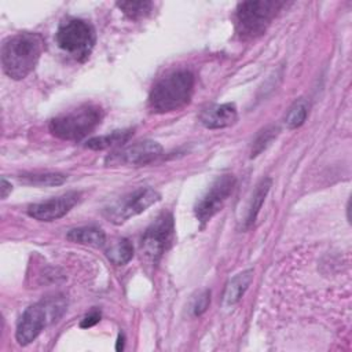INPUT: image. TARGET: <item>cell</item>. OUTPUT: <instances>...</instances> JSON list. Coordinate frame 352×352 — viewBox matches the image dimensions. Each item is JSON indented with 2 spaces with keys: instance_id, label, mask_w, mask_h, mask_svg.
<instances>
[{
  "instance_id": "23",
  "label": "cell",
  "mask_w": 352,
  "mask_h": 352,
  "mask_svg": "<svg viewBox=\"0 0 352 352\" xmlns=\"http://www.w3.org/2000/svg\"><path fill=\"white\" fill-rule=\"evenodd\" d=\"M100 318H102V315H100V312H99V311H91L88 315H85V316H84V319L81 320L80 326H81V327H84V329L92 327V326H95L96 323H99Z\"/></svg>"
},
{
  "instance_id": "17",
  "label": "cell",
  "mask_w": 352,
  "mask_h": 352,
  "mask_svg": "<svg viewBox=\"0 0 352 352\" xmlns=\"http://www.w3.org/2000/svg\"><path fill=\"white\" fill-rule=\"evenodd\" d=\"M106 256L110 263L124 265L133 257V246L128 239H120L106 250Z\"/></svg>"
},
{
  "instance_id": "24",
  "label": "cell",
  "mask_w": 352,
  "mask_h": 352,
  "mask_svg": "<svg viewBox=\"0 0 352 352\" xmlns=\"http://www.w3.org/2000/svg\"><path fill=\"white\" fill-rule=\"evenodd\" d=\"M0 190H1V198H7L8 194L12 191V186L10 182H7L4 177L1 179V186H0Z\"/></svg>"
},
{
  "instance_id": "9",
  "label": "cell",
  "mask_w": 352,
  "mask_h": 352,
  "mask_svg": "<svg viewBox=\"0 0 352 352\" xmlns=\"http://www.w3.org/2000/svg\"><path fill=\"white\" fill-rule=\"evenodd\" d=\"M235 187V177L230 173L219 176L208 188V191L198 199L194 206L195 217L199 223H208L216 213L221 210L228 197Z\"/></svg>"
},
{
  "instance_id": "10",
  "label": "cell",
  "mask_w": 352,
  "mask_h": 352,
  "mask_svg": "<svg viewBox=\"0 0 352 352\" xmlns=\"http://www.w3.org/2000/svg\"><path fill=\"white\" fill-rule=\"evenodd\" d=\"M162 154V146L150 139L139 140L124 146L110 155L106 157L104 162L109 166H118V165H128V166H142L147 165Z\"/></svg>"
},
{
  "instance_id": "18",
  "label": "cell",
  "mask_w": 352,
  "mask_h": 352,
  "mask_svg": "<svg viewBox=\"0 0 352 352\" xmlns=\"http://www.w3.org/2000/svg\"><path fill=\"white\" fill-rule=\"evenodd\" d=\"M308 111H309V103L304 98L297 99L286 113V117H285L286 126L289 129H296L301 126L307 120Z\"/></svg>"
},
{
  "instance_id": "13",
  "label": "cell",
  "mask_w": 352,
  "mask_h": 352,
  "mask_svg": "<svg viewBox=\"0 0 352 352\" xmlns=\"http://www.w3.org/2000/svg\"><path fill=\"white\" fill-rule=\"evenodd\" d=\"M252 280H253V270H245L236 274L226 286L224 304L227 307L236 304L242 298L248 287L250 286Z\"/></svg>"
},
{
  "instance_id": "25",
  "label": "cell",
  "mask_w": 352,
  "mask_h": 352,
  "mask_svg": "<svg viewBox=\"0 0 352 352\" xmlns=\"http://www.w3.org/2000/svg\"><path fill=\"white\" fill-rule=\"evenodd\" d=\"M124 334H118V338H117V345H116V349L117 351H122L124 349Z\"/></svg>"
},
{
  "instance_id": "15",
  "label": "cell",
  "mask_w": 352,
  "mask_h": 352,
  "mask_svg": "<svg viewBox=\"0 0 352 352\" xmlns=\"http://www.w3.org/2000/svg\"><path fill=\"white\" fill-rule=\"evenodd\" d=\"M132 135H133V129H131V128L117 129L107 135L88 139L85 143V147L92 148V150H104V148L114 147V146H122L131 139Z\"/></svg>"
},
{
  "instance_id": "2",
  "label": "cell",
  "mask_w": 352,
  "mask_h": 352,
  "mask_svg": "<svg viewBox=\"0 0 352 352\" xmlns=\"http://www.w3.org/2000/svg\"><path fill=\"white\" fill-rule=\"evenodd\" d=\"M194 82V74L186 69L164 76L150 91V110L157 114H164L184 107L192 96Z\"/></svg>"
},
{
  "instance_id": "11",
  "label": "cell",
  "mask_w": 352,
  "mask_h": 352,
  "mask_svg": "<svg viewBox=\"0 0 352 352\" xmlns=\"http://www.w3.org/2000/svg\"><path fill=\"white\" fill-rule=\"evenodd\" d=\"M80 201V192L69 191L44 202L33 204L28 208V214L38 221H54L69 213Z\"/></svg>"
},
{
  "instance_id": "12",
  "label": "cell",
  "mask_w": 352,
  "mask_h": 352,
  "mask_svg": "<svg viewBox=\"0 0 352 352\" xmlns=\"http://www.w3.org/2000/svg\"><path fill=\"white\" fill-rule=\"evenodd\" d=\"M238 120V111L234 103L212 104L202 110L199 114V121L205 128L220 129L235 124Z\"/></svg>"
},
{
  "instance_id": "14",
  "label": "cell",
  "mask_w": 352,
  "mask_h": 352,
  "mask_svg": "<svg viewBox=\"0 0 352 352\" xmlns=\"http://www.w3.org/2000/svg\"><path fill=\"white\" fill-rule=\"evenodd\" d=\"M66 238L70 242L80 243V245H88V246H94V248H100L106 242L104 232L100 228L94 227V226L73 228L66 234Z\"/></svg>"
},
{
  "instance_id": "3",
  "label": "cell",
  "mask_w": 352,
  "mask_h": 352,
  "mask_svg": "<svg viewBox=\"0 0 352 352\" xmlns=\"http://www.w3.org/2000/svg\"><path fill=\"white\" fill-rule=\"evenodd\" d=\"M67 309V298L62 294L51 296L28 307L18 320L15 338L18 344L28 345L50 324L59 320Z\"/></svg>"
},
{
  "instance_id": "22",
  "label": "cell",
  "mask_w": 352,
  "mask_h": 352,
  "mask_svg": "<svg viewBox=\"0 0 352 352\" xmlns=\"http://www.w3.org/2000/svg\"><path fill=\"white\" fill-rule=\"evenodd\" d=\"M209 304H210V292L209 290H204L202 293L198 294V297L194 298V301L191 304V314L194 316L202 315L208 309Z\"/></svg>"
},
{
  "instance_id": "16",
  "label": "cell",
  "mask_w": 352,
  "mask_h": 352,
  "mask_svg": "<svg viewBox=\"0 0 352 352\" xmlns=\"http://www.w3.org/2000/svg\"><path fill=\"white\" fill-rule=\"evenodd\" d=\"M271 184H272V180L270 177H264L257 184V187H256V190L253 192L252 201H250L249 210H248L246 227H250L254 223V220H256V217H257V214H258V212H260V209H261V206L264 204V199H265V197H267V194H268V191L271 188Z\"/></svg>"
},
{
  "instance_id": "6",
  "label": "cell",
  "mask_w": 352,
  "mask_h": 352,
  "mask_svg": "<svg viewBox=\"0 0 352 352\" xmlns=\"http://www.w3.org/2000/svg\"><path fill=\"white\" fill-rule=\"evenodd\" d=\"M55 40L60 50L77 60H85L95 45L96 36L89 22L78 18H67L60 22L55 33Z\"/></svg>"
},
{
  "instance_id": "7",
  "label": "cell",
  "mask_w": 352,
  "mask_h": 352,
  "mask_svg": "<svg viewBox=\"0 0 352 352\" xmlns=\"http://www.w3.org/2000/svg\"><path fill=\"white\" fill-rule=\"evenodd\" d=\"M175 239V220L170 212H162L146 228L140 239V250L151 263H157L172 246Z\"/></svg>"
},
{
  "instance_id": "5",
  "label": "cell",
  "mask_w": 352,
  "mask_h": 352,
  "mask_svg": "<svg viewBox=\"0 0 352 352\" xmlns=\"http://www.w3.org/2000/svg\"><path fill=\"white\" fill-rule=\"evenodd\" d=\"M283 4L274 0L239 3L235 10V32L239 38L252 40L261 36Z\"/></svg>"
},
{
  "instance_id": "1",
  "label": "cell",
  "mask_w": 352,
  "mask_h": 352,
  "mask_svg": "<svg viewBox=\"0 0 352 352\" xmlns=\"http://www.w3.org/2000/svg\"><path fill=\"white\" fill-rule=\"evenodd\" d=\"M45 41L38 33L23 32L8 37L1 45V66L12 80L25 78L37 65Z\"/></svg>"
},
{
  "instance_id": "4",
  "label": "cell",
  "mask_w": 352,
  "mask_h": 352,
  "mask_svg": "<svg viewBox=\"0 0 352 352\" xmlns=\"http://www.w3.org/2000/svg\"><path fill=\"white\" fill-rule=\"evenodd\" d=\"M103 110L94 103H84L62 113L48 122L50 132L62 140H80L91 133L102 121Z\"/></svg>"
},
{
  "instance_id": "20",
  "label": "cell",
  "mask_w": 352,
  "mask_h": 352,
  "mask_svg": "<svg viewBox=\"0 0 352 352\" xmlns=\"http://www.w3.org/2000/svg\"><path fill=\"white\" fill-rule=\"evenodd\" d=\"M117 7L132 21L147 16L153 10L151 1H118Z\"/></svg>"
},
{
  "instance_id": "19",
  "label": "cell",
  "mask_w": 352,
  "mask_h": 352,
  "mask_svg": "<svg viewBox=\"0 0 352 352\" xmlns=\"http://www.w3.org/2000/svg\"><path fill=\"white\" fill-rule=\"evenodd\" d=\"M28 184L33 186H60L66 182L67 176L63 173H23L19 176Z\"/></svg>"
},
{
  "instance_id": "8",
  "label": "cell",
  "mask_w": 352,
  "mask_h": 352,
  "mask_svg": "<svg viewBox=\"0 0 352 352\" xmlns=\"http://www.w3.org/2000/svg\"><path fill=\"white\" fill-rule=\"evenodd\" d=\"M160 199L161 195L158 191L150 187H142L129 194H125L124 197L106 206L103 209V216L114 224H122L131 217L144 212Z\"/></svg>"
},
{
  "instance_id": "21",
  "label": "cell",
  "mask_w": 352,
  "mask_h": 352,
  "mask_svg": "<svg viewBox=\"0 0 352 352\" xmlns=\"http://www.w3.org/2000/svg\"><path fill=\"white\" fill-rule=\"evenodd\" d=\"M278 133H279V129H278V126H275V125H268V126L263 128V129L257 133L256 139L253 140L250 157L254 158V157H257L260 153H263V151L272 143V140L278 136Z\"/></svg>"
}]
</instances>
